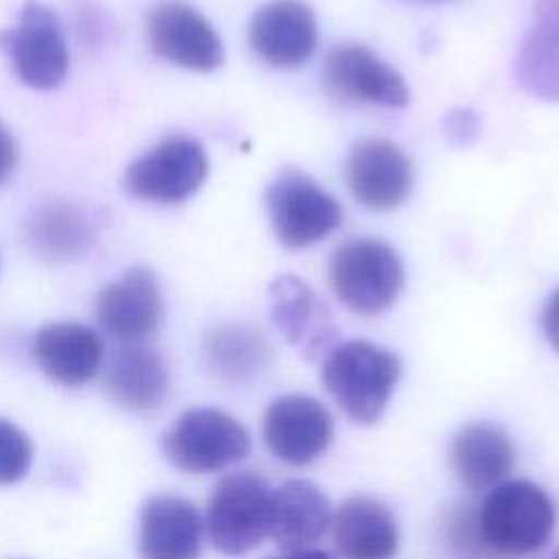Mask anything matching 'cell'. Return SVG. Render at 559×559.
<instances>
[{"mask_svg": "<svg viewBox=\"0 0 559 559\" xmlns=\"http://www.w3.org/2000/svg\"><path fill=\"white\" fill-rule=\"evenodd\" d=\"M476 526L491 559H524L550 542L557 507L537 483L502 480L476 504Z\"/></svg>", "mask_w": 559, "mask_h": 559, "instance_id": "obj_1", "label": "cell"}, {"mask_svg": "<svg viewBox=\"0 0 559 559\" xmlns=\"http://www.w3.org/2000/svg\"><path fill=\"white\" fill-rule=\"evenodd\" d=\"M402 373L397 354L369 341L336 343L323 360L321 382L336 406L356 424H376Z\"/></svg>", "mask_w": 559, "mask_h": 559, "instance_id": "obj_2", "label": "cell"}, {"mask_svg": "<svg viewBox=\"0 0 559 559\" xmlns=\"http://www.w3.org/2000/svg\"><path fill=\"white\" fill-rule=\"evenodd\" d=\"M328 280L347 310L371 317L397 299L404 286V266L391 245L378 238H354L334 249Z\"/></svg>", "mask_w": 559, "mask_h": 559, "instance_id": "obj_3", "label": "cell"}, {"mask_svg": "<svg viewBox=\"0 0 559 559\" xmlns=\"http://www.w3.org/2000/svg\"><path fill=\"white\" fill-rule=\"evenodd\" d=\"M271 493L269 483L249 469L229 472L214 485L203 524L221 555H247L269 537Z\"/></svg>", "mask_w": 559, "mask_h": 559, "instance_id": "obj_4", "label": "cell"}, {"mask_svg": "<svg viewBox=\"0 0 559 559\" xmlns=\"http://www.w3.org/2000/svg\"><path fill=\"white\" fill-rule=\"evenodd\" d=\"M164 456L181 472L214 474L251 450L249 430L229 413L212 406L183 411L162 437Z\"/></svg>", "mask_w": 559, "mask_h": 559, "instance_id": "obj_5", "label": "cell"}, {"mask_svg": "<svg viewBox=\"0 0 559 559\" xmlns=\"http://www.w3.org/2000/svg\"><path fill=\"white\" fill-rule=\"evenodd\" d=\"M266 207L275 238L286 249H306L343 223V207L312 177L288 168L266 190Z\"/></svg>", "mask_w": 559, "mask_h": 559, "instance_id": "obj_6", "label": "cell"}, {"mask_svg": "<svg viewBox=\"0 0 559 559\" xmlns=\"http://www.w3.org/2000/svg\"><path fill=\"white\" fill-rule=\"evenodd\" d=\"M0 48L7 52L15 76L33 90L57 87L70 68V52L57 15L28 0L17 22L0 33Z\"/></svg>", "mask_w": 559, "mask_h": 559, "instance_id": "obj_7", "label": "cell"}, {"mask_svg": "<svg viewBox=\"0 0 559 559\" xmlns=\"http://www.w3.org/2000/svg\"><path fill=\"white\" fill-rule=\"evenodd\" d=\"M205 148L188 135H170L140 155L124 173L131 197L175 205L190 199L207 177Z\"/></svg>", "mask_w": 559, "mask_h": 559, "instance_id": "obj_8", "label": "cell"}, {"mask_svg": "<svg viewBox=\"0 0 559 559\" xmlns=\"http://www.w3.org/2000/svg\"><path fill=\"white\" fill-rule=\"evenodd\" d=\"M323 87L347 105L402 109L411 100L404 76L362 44H338L328 50Z\"/></svg>", "mask_w": 559, "mask_h": 559, "instance_id": "obj_9", "label": "cell"}, {"mask_svg": "<svg viewBox=\"0 0 559 559\" xmlns=\"http://www.w3.org/2000/svg\"><path fill=\"white\" fill-rule=\"evenodd\" d=\"M262 437L275 459L304 467L328 450L334 437V419L317 397L288 393L266 406Z\"/></svg>", "mask_w": 559, "mask_h": 559, "instance_id": "obj_10", "label": "cell"}, {"mask_svg": "<svg viewBox=\"0 0 559 559\" xmlns=\"http://www.w3.org/2000/svg\"><path fill=\"white\" fill-rule=\"evenodd\" d=\"M146 37L159 59L186 70L212 72L225 59L212 24L179 0H162L148 11Z\"/></svg>", "mask_w": 559, "mask_h": 559, "instance_id": "obj_11", "label": "cell"}, {"mask_svg": "<svg viewBox=\"0 0 559 559\" xmlns=\"http://www.w3.org/2000/svg\"><path fill=\"white\" fill-rule=\"evenodd\" d=\"M164 319V297L148 266H131L105 284L96 299L100 330L124 343H144Z\"/></svg>", "mask_w": 559, "mask_h": 559, "instance_id": "obj_12", "label": "cell"}, {"mask_svg": "<svg viewBox=\"0 0 559 559\" xmlns=\"http://www.w3.org/2000/svg\"><path fill=\"white\" fill-rule=\"evenodd\" d=\"M345 175L354 199L376 212L395 210L413 188L411 157L397 144L380 138L352 146Z\"/></svg>", "mask_w": 559, "mask_h": 559, "instance_id": "obj_13", "label": "cell"}, {"mask_svg": "<svg viewBox=\"0 0 559 559\" xmlns=\"http://www.w3.org/2000/svg\"><path fill=\"white\" fill-rule=\"evenodd\" d=\"M271 317L299 356L314 360L338 341V330L323 299L299 277L280 275L271 284Z\"/></svg>", "mask_w": 559, "mask_h": 559, "instance_id": "obj_14", "label": "cell"}, {"mask_svg": "<svg viewBox=\"0 0 559 559\" xmlns=\"http://www.w3.org/2000/svg\"><path fill=\"white\" fill-rule=\"evenodd\" d=\"M103 212L94 205L55 199L39 205L26 221L24 238L35 255L48 262H72L98 240Z\"/></svg>", "mask_w": 559, "mask_h": 559, "instance_id": "obj_15", "label": "cell"}, {"mask_svg": "<svg viewBox=\"0 0 559 559\" xmlns=\"http://www.w3.org/2000/svg\"><path fill=\"white\" fill-rule=\"evenodd\" d=\"M317 17L299 0H273L260 7L249 22V46L273 68H297L317 48Z\"/></svg>", "mask_w": 559, "mask_h": 559, "instance_id": "obj_16", "label": "cell"}, {"mask_svg": "<svg viewBox=\"0 0 559 559\" xmlns=\"http://www.w3.org/2000/svg\"><path fill=\"white\" fill-rule=\"evenodd\" d=\"M105 345L98 332L79 321H55L37 330L33 358L57 384L79 389L100 369Z\"/></svg>", "mask_w": 559, "mask_h": 559, "instance_id": "obj_17", "label": "cell"}, {"mask_svg": "<svg viewBox=\"0 0 559 559\" xmlns=\"http://www.w3.org/2000/svg\"><path fill=\"white\" fill-rule=\"evenodd\" d=\"M203 520L181 496H151L140 513L138 552L142 559H199Z\"/></svg>", "mask_w": 559, "mask_h": 559, "instance_id": "obj_18", "label": "cell"}, {"mask_svg": "<svg viewBox=\"0 0 559 559\" xmlns=\"http://www.w3.org/2000/svg\"><path fill=\"white\" fill-rule=\"evenodd\" d=\"M109 400L127 413H151L159 408L170 391L166 360L144 343H124L118 347L103 378Z\"/></svg>", "mask_w": 559, "mask_h": 559, "instance_id": "obj_19", "label": "cell"}, {"mask_svg": "<svg viewBox=\"0 0 559 559\" xmlns=\"http://www.w3.org/2000/svg\"><path fill=\"white\" fill-rule=\"evenodd\" d=\"M330 500L314 483L290 478L271 493L269 537L284 550L317 544L332 526Z\"/></svg>", "mask_w": 559, "mask_h": 559, "instance_id": "obj_20", "label": "cell"}, {"mask_svg": "<svg viewBox=\"0 0 559 559\" xmlns=\"http://www.w3.org/2000/svg\"><path fill=\"white\" fill-rule=\"evenodd\" d=\"M336 550L343 559H393L400 528L384 502L373 496H352L332 515Z\"/></svg>", "mask_w": 559, "mask_h": 559, "instance_id": "obj_21", "label": "cell"}, {"mask_svg": "<svg viewBox=\"0 0 559 559\" xmlns=\"http://www.w3.org/2000/svg\"><path fill=\"white\" fill-rule=\"evenodd\" d=\"M515 79L526 94L559 103V0L535 2L515 55Z\"/></svg>", "mask_w": 559, "mask_h": 559, "instance_id": "obj_22", "label": "cell"}, {"mask_svg": "<svg viewBox=\"0 0 559 559\" xmlns=\"http://www.w3.org/2000/svg\"><path fill=\"white\" fill-rule=\"evenodd\" d=\"M452 467L469 489H491L513 472L515 448L498 424L472 421L452 441Z\"/></svg>", "mask_w": 559, "mask_h": 559, "instance_id": "obj_23", "label": "cell"}, {"mask_svg": "<svg viewBox=\"0 0 559 559\" xmlns=\"http://www.w3.org/2000/svg\"><path fill=\"white\" fill-rule=\"evenodd\" d=\"M205 362L210 373L227 386L255 382L271 365V343L253 325L223 323L205 336Z\"/></svg>", "mask_w": 559, "mask_h": 559, "instance_id": "obj_24", "label": "cell"}, {"mask_svg": "<svg viewBox=\"0 0 559 559\" xmlns=\"http://www.w3.org/2000/svg\"><path fill=\"white\" fill-rule=\"evenodd\" d=\"M443 537L448 546L465 559H491L480 542L478 526H476V507L461 502L445 511L443 518Z\"/></svg>", "mask_w": 559, "mask_h": 559, "instance_id": "obj_25", "label": "cell"}, {"mask_svg": "<svg viewBox=\"0 0 559 559\" xmlns=\"http://www.w3.org/2000/svg\"><path fill=\"white\" fill-rule=\"evenodd\" d=\"M33 461L31 439L22 428L0 417V485L22 480Z\"/></svg>", "mask_w": 559, "mask_h": 559, "instance_id": "obj_26", "label": "cell"}, {"mask_svg": "<svg viewBox=\"0 0 559 559\" xmlns=\"http://www.w3.org/2000/svg\"><path fill=\"white\" fill-rule=\"evenodd\" d=\"M443 133L450 144L454 146H469L480 133V118L472 109H452L443 118Z\"/></svg>", "mask_w": 559, "mask_h": 559, "instance_id": "obj_27", "label": "cell"}, {"mask_svg": "<svg viewBox=\"0 0 559 559\" xmlns=\"http://www.w3.org/2000/svg\"><path fill=\"white\" fill-rule=\"evenodd\" d=\"M542 330L552 349L559 352V288L546 299L542 310Z\"/></svg>", "mask_w": 559, "mask_h": 559, "instance_id": "obj_28", "label": "cell"}, {"mask_svg": "<svg viewBox=\"0 0 559 559\" xmlns=\"http://www.w3.org/2000/svg\"><path fill=\"white\" fill-rule=\"evenodd\" d=\"M17 164V144L13 135L7 131V127L0 122V183L9 179Z\"/></svg>", "mask_w": 559, "mask_h": 559, "instance_id": "obj_29", "label": "cell"}, {"mask_svg": "<svg viewBox=\"0 0 559 559\" xmlns=\"http://www.w3.org/2000/svg\"><path fill=\"white\" fill-rule=\"evenodd\" d=\"M269 559H334L325 550H312V548H301V550H286L284 555L269 557Z\"/></svg>", "mask_w": 559, "mask_h": 559, "instance_id": "obj_30", "label": "cell"}, {"mask_svg": "<svg viewBox=\"0 0 559 559\" xmlns=\"http://www.w3.org/2000/svg\"><path fill=\"white\" fill-rule=\"evenodd\" d=\"M417 2H441V0H417Z\"/></svg>", "mask_w": 559, "mask_h": 559, "instance_id": "obj_31", "label": "cell"}, {"mask_svg": "<svg viewBox=\"0 0 559 559\" xmlns=\"http://www.w3.org/2000/svg\"><path fill=\"white\" fill-rule=\"evenodd\" d=\"M552 559H559V552H557V555H555V557H552Z\"/></svg>", "mask_w": 559, "mask_h": 559, "instance_id": "obj_32", "label": "cell"}]
</instances>
